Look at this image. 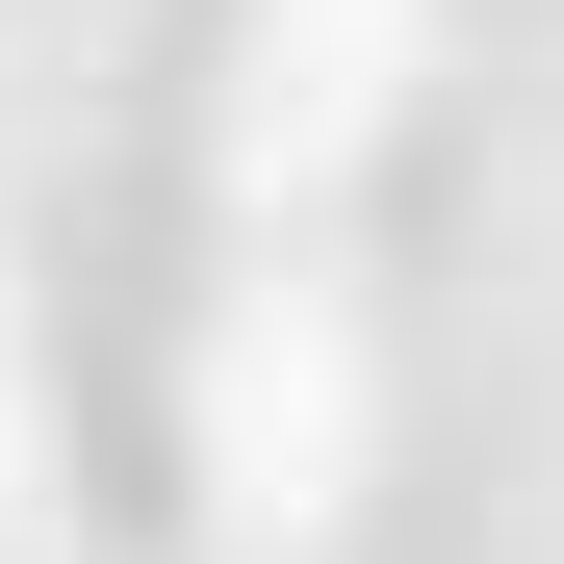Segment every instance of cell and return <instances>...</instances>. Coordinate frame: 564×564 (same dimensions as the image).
<instances>
[{"label":"cell","instance_id":"6da1fadb","mask_svg":"<svg viewBox=\"0 0 564 564\" xmlns=\"http://www.w3.org/2000/svg\"><path fill=\"white\" fill-rule=\"evenodd\" d=\"M334 462H359V359H334L308 282H257V308L206 334V488L282 539V513H334Z\"/></svg>","mask_w":564,"mask_h":564},{"label":"cell","instance_id":"7a4b0ae2","mask_svg":"<svg viewBox=\"0 0 564 564\" xmlns=\"http://www.w3.org/2000/svg\"><path fill=\"white\" fill-rule=\"evenodd\" d=\"M386 52H411V0H257V77H231V154H257V180H334L359 129H386Z\"/></svg>","mask_w":564,"mask_h":564},{"label":"cell","instance_id":"3957f363","mask_svg":"<svg viewBox=\"0 0 564 564\" xmlns=\"http://www.w3.org/2000/svg\"><path fill=\"white\" fill-rule=\"evenodd\" d=\"M26 513H52V488H26V334H0V539H26Z\"/></svg>","mask_w":564,"mask_h":564}]
</instances>
